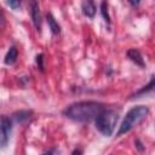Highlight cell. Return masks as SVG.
Segmentation results:
<instances>
[{
  "instance_id": "obj_1",
  "label": "cell",
  "mask_w": 155,
  "mask_h": 155,
  "mask_svg": "<svg viewBox=\"0 0 155 155\" xmlns=\"http://www.w3.org/2000/svg\"><path fill=\"white\" fill-rule=\"evenodd\" d=\"M104 110L103 104L94 101H82L70 104L63 110V115L73 121L90 122L96 120L98 115Z\"/></svg>"
},
{
  "instance_id": "obj_2",
  "label": "cell",
  "mask_w": 155,
  "mask_h": 155,
  "mask_svg": "<svg viewBox=\"0 0 155 155\" xmlns=\"http://www.w3.org/2000/svg\"><path fill=\"white\" fill-rule=\"evenodd\" d=\"M149 114V108L145 107V105H136L133 107L132 109H130L126 114V116L124 117L120 127H119V131L116 133L117 137L130 132L132 128H134L138 124H140Z\"/></svg>"
},
{
  "instance_id": "obj_3",
  "label": "cell",
  "mask_w": 155,
  "mask_h": 155,
  "mask_svg": "<svg viewBox=\"0 0 155 155\" xmlns=\"http://www.w3.org/2000/svg\"><path fill=\"white\" fill-rule=\"evenodd\" d=\"M119 120V113L114 109H104L98 117L94 120L96 128L105 137H110L115 130L116 122Z\"/></svg>"
},
{
  "instance_id": "obj_4",
  "label": "cell",
  "mask_w": 155,
  "mask_h": 155,
  "mask_svg": "<svg viewBox=\"0 0 155 155\" xmlns=\"http://www.w3.org/2000/svg\"><path fill=\"white\" fill-rule=\"evenodd\" d=\"M11 132H12V120L8 116L2 115L0 120V144L2 148L7 145Z\"/></svg>"
},
{
  "instance_id": "obj_5",
  "label": "cell",
  "mask_w": 155,
  "mask_h": 155,
  "mask_svg": "<svg viewBox=\"0 0 155 155\" xmlns=\"http://www.w3.org/2000/svg\"><path fill=\"white\" fill-rule=\"evenodd\" d=\"M29 10H30V17L33 21V24L38 31L41 30V13H40V6L36 1H31L29 4Z\"/></svg>"
},
{
  "instance_id": "obj_6",
  "label": "cell",
  "mask_w": 155,
  "mask_h": 155,
  "mask_svg": "<svg viewBox=\"0 0 155 155\" xmlns=\"http://www.w3.org/2000/svg\"><path fill=\"white\" fill-rule=\"evenodd\" d=\"M127 57H128L136 65H138V67H140V68H144V67H145L144 59H143V57H142V53H140L138 50H136V48L128 50V51H127Z\"/></svg>"
},
{
  "instance_id": "obj_7",
  "label": "cell",
  "mask_w": 155,
  "mask_h": 155,
  "mask_svg": "<svg viewBox=\"0 0 155 155\" xmlns=\"http://www.w3.org/2000/svg\"><path fill=\"white\" fill-rule=\"evenodd\" d=\"M31 116H33V110H18V111L12 114V119L19 124L28 121Z\"/></svg>"
},
{
  "instance_id": "obj_8",
  "label": "cell",
  "mask_w": 155,
  "mask_h": 155,
  "mask_svg": "<svg viewBox=\"0 0 155 155\" xmlns=\"http://www.w3.org/2000/svg\"><path fill=\"white\" fill-rule=\"evenodd\" d=\"M81 10L84 12L85 16L90 17V18H93L94 15H96V5L93 1H84L81 4Z\"/></svg>"
},
{
  "instance_id": "obj_9",
  "label": "cell",
  "mask_w": 155,
  "mask_h": 155,
  "mask_svg": "<svg viewBox=\"0 0 155 155\" xmlns=\"http://www.w3.org/2000/svg\"><path fill=\"white\" fill-rule=\"evenodd\" d=\"M46 19H47V23H48V27H50L51 33L53 35H58L61 33V25L58 24V22L53 17V15L52 13H47L46 15Z\"/></svg>"
},
{
  "instance_id": "obj_10",
  "label": "cell",
  "mask_w": 155,
  "mask_h": 155,
  "mask_svg": "<svg viewBox=\"0 0 155 155\" xmlns=\"http://www.w3.org/2000/svg\"><path fill=\"white\" fill-rule=\"evenodd\" d=\"M17 57H18V51H17V48H16L15 46H11V47L8 48L6 56H5L4 62H5V64H7V65L15 64L16 61H17Z\"/></svg>"
},
{
  "instance_id": "obj_11",
  "label": "cell",
  "mask_w": 155,
  "mask_h": 155,
  "mask_svg": "<svg viewBox=\"0 0 155 155\" xmlns=\"http://www.w3.org/2000/svg\"><path fill=\"white\" fill-rule=\"evenodd\" d=\"M151 91H155V76H153L151 78V80L149 81V84L148 85H145V86H143L140 90H138L132 97H140V96H143V94H147V93H149V92H151Z\"/></svg>"
},
{
  "instance_id": "obj_12",
  "label": "cell",
  "mask_w": 155,
  "mask_h": 155,
  "mask_svg": "<svg viewBox=\"0 0 155 155\" xmlns=\"http://www.w3.org/2000/svg\"><path fill=\"white\" fill-rule=\"evenodd\" d=\"M101 13H102V17L104 18V21L108 24H110V16H109V11H108V4L105 1L101 2Z\"/></svg>"
},
{
  "instance_id": "obj_13",
  "label": "cell",
  "mask_w": 155,
  "mask_h": 155,
  "mask_svg": "<svg viewBox=\"0 0 155 155\" xmlns=\"http://www.w3.org/2000/svg\"><path fill=\"white\" fill-rule=\"evenodd\" d=\"M35 61H36L38 68H39L40 70H44V54H42V53H39V54L36 56Z\"/></svg>"
},
{
  "instance_id": "obj_14",
  "label": "cell",
  "mask_w": 155,
  "mask_h": 155,
  "mask_svg": "<svg viewBox=\"0 0 155 155\" xmlns=\"http://www.w3.org/2000/svg\"><path fill=\"white\" fill-rule=\"evenodd\" d=\"M10 7H12L13 10H18L19 7H21V1H13V0H10V1H7L6 2Z\"/></svg>"
},
{
  "instance_id": "obj_15",
  "label": "cell",
  "mask_w": 155,
  "mask_h": 155,
  "mask_svg": "<svg viewBox=\"0 0 155 155\" xmlns=\"http://www.w3.org/2000/svg\"><path fill=\"white\" fill-rule=\"evenodd\" d=\"M42 155H59V150H58L57 148H52V149L45 151Z\"/></svg>"
},
{
  "instance_id": "obj_16",
  "label": "cell",
  "mask_w": 155,
  "mask_h": 155,
  "mask_svg": "<svg viewBox=\"0 0 155 155\" xmlns=\"http://www.w3.org/2000/svg\"><path fill=\"white\" fill-rule=\"evenodd\" d=\"M134 144H136V147H137V149H138L139 151H143V150H144V147H143V144L140 143V140H139V139H136Z\"/></svg>"
},
{
  "instance_id": "obj_17",
  "label": "cell",
  "mask_w": 155,
  "mask_h": 155,
  "mask_svg": "<svg viewBox=\"0 0 155 155\" xmlns=\"http://www.w3.org/2000/svg\"><path fill=\"white\" fill-rule=\"evenodd\" d=\"M71 155H82V150H81L80 148H76V149H74V150H73Z\"/></svg>"
},
{
  "instance_id": "obj_18",
  "label": "cell",
  "mask_w": 155,
  "mask_h": 155,
  "mask_svg": "<svg viewBox=\"0 0 155 155\" xmlns=\"http://www.w3.org/2000/svg\"><path fill=\"white\" fill-rule=\"evenodd\" d=\"M131 5H133V6H137V5H139V1H128Z\"/></svg>"
}]
</instances>
